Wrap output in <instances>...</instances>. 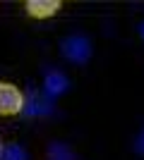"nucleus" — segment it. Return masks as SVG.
<instances>
[{
    "mask_svg": "<svg viewBox=\"0 0 144 160\" xmlns=\"http://www.w3.org/2000/svg\"><path fill=\"white\" fill-rule=\"evenodd\" d=\"M60 53L65 60L75 62V65H87L91 58V41L82 33H72L60 41Z\"/></svg>",
    "mask_w": 144,
    "mask_h": 160,
    "instance_id": "nucleus-1",
    "label": "nucleus"
},
{
    "mask_svg": "<svg viewBox=\"0 0 144 160\" xmlns=\"http://www.w3.org/2000/svg\"><path fill=\"white\" fill-rule=\"evenodd\" d=\"M24 110V93L12 81H0V117H14Z\"/></svg>",
    "mask_w": 144,
    "mask_h": 160,
    "instance_id": "nucleus-2",
    "label": "nucleus"
},
{
    "mask_svg": "<svg viewBox=\"0 0 144 160\" xmlns=\"http://www.w3.org/2000/svg\"><path fill=\"white\" fill-rule=\"evenodd\" d=\"M60 10H62L60 0H27V2H24V12H27V17H34V19H48V17H55Z\"/></svg>",
    "mask_w": 144,
    "mask_h": 160,
    "instance_id": "nucleus-3",
    "label": "nucleus"
},
{
    "mask_svg": "<svg viewBox=\"0 0 144 160\" xmlns=\"http://www.w3.org/2000/svg\"><path fill=\"white\" fill-rule=\"evenodd\" d=\"M67 88H70V79L62 72L53 69V72L46 74V79H43V96H46L48 100H55L58 96L65 93Z\"/></svg>",
    "mask_w": 144,
    "mask_h": 160,
    "instance_id": "nucleus-4",
    "label": "nucleus"
},
{
    "mask_svg": "<svg viewBox=\"0 0 144 160\" xmlns=\"http://www.w3.org/2000/svg\"><path fill=\"white\" fill-rule=\"evenodd\" d=\"M22 112L27 115V117H41V115H51L53 112V105H51V100H48L46 96L41 98V96L31 88L29 96L24 98V110H22Z\"/></svg>",
    "mask_w": 144,
    "mask_h": 160,
    "instance_id": "nucleus-5",
    "label": "nucleus"
},
{
    "mask_svg": "<svg viewBox=\"0 0 144 160\" xmlns=\"http://www.w3.org/2000/svg\"><path fill=\"white\" fill-rule=\"evenodd\" d=\"M46 158H48V160H77L75 153H72L65 143H60V141H53V143L48 146Z\"/></svg>",
    "mask_w": 144,
    "mask_h": 160,
    "instance_id": "nucleus-6",
    "label": "nucleus"
},
{
    "mask_svg": "<svg viewBox=\"0 0 144 160\" xmlns=\"http://www.w3.org/2000/svg\"><path fill=\"white\" fill-rule=\"evenodd\" d=\"M0 160H29V158H27V151L19 143H7L3 148V158Z\"/></svg>",
    "mask_w": 144,
    "mask_h": 160,
    "instance_id": "nucleus-7",
    "label": "nucleus"
},
{
    "mask_svg": "<svg viewBox=\"0 0 144 160\" xmlns=\"http://www.w3.org/2000/svg\"><path fill=\"white\" fill-rule=\"evenodd\" d=\"M135 151H137L139 155H144V129L137 134V139H135Z\"/></svg>",
    "mask_w": 144,
    "mask_h": 160,
    "instance_id": "nucleus-8",
    "label": "nucleus"
},
{
    "mask_svg": "<svg viewBox=\"0 0 144 160\" xmlns=\"http://www.w3.org/2000/svg\"><path fill=\"white\" fill-rule=\"evenodd\" d=\"M3 148H5V146H3V141H0V158H3Z\"/></svg>",
    "mask_w": 144,
    "mask_h": 160,
    "instance_id": "nucleus-9",
    "label": "nucleus"
},
{
    "mask_svg": "<svg viewBox=\"0 0 144 160\" xmlns=\"http://www.w3.org/2000/svg\"><path fill=\"white\" fill-rule=\"evenodd\" d=\"M139 33H142V36H144V24H142V27H139Z\"/></svg>",
    "mask_w": 144,
    "mask_h": 160,
    "instance_id": "nucleus-10",
    "label": "nucleus"
}]
</instances>
